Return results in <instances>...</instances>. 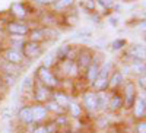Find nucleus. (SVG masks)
I'll return each instance as SVG.
<instances>
[{
  "instance_id": "1a4fd4ad",
  "label": "nucleus",
  "mask_w": 146,
  "mask_h": 133,
  "mask_svg": "<svg viewBox=\"0 0 146 133\" xmlns=\"http://www.w3.org/2000/svg\"><path fill=\"white\" fill-rule=\"evenodd\" d=\"M3 57H5V60H6L7 63L15 65V66H19L21 63H23V60H25L22 51L13 50V48H7V50L3 53Z\"/></svg>"
},
{
  "instance_id": "393cba45",
  "label": "nucleus",
  "mask_w": 146,
  "mask_h": 133,
  "mask_svg": "<svg viewBox=\"0 0 146 133\" xmlns=\"http://www.w3.org/2000/svg\"><path fill=\"white\" fill-rule=\"evenodd\" d=\"M126 45H127V41L124 38H118V40H114L110 47H111L113 51H120V50H123Z\"/></svg>"
},
{
  "instance_id": "dca6fc26",
  "label": "nucleus",
  "mask_w": 146,
  "mask_h": 133,
  "mask_svg": "<svg viewBox=\"0 0 146 133\" xmlns=\"http://www.w3.org/2000/svg\"><path fill=\"white\" fill-rule=\"evenodd\" d=\"M100 73V63L96 62V60H92V63L88 66V69L85 70V76H86V80L91 83H94V80L96 79V76H98Z\"/></svg>"
},
{
  "instance_id": "5701e85b",
  "label": "nucleus",
  "mask_w": 146,
  "mask_h": 133,
  "mask_svg": "<svg viewBox=\"0 0 146 133\" xmlns=\"http://www.w3.org/2000/svg\"><path fill=\"white\" fill-rule=\"evenodd\" d=\"M56 63H57V60H56V54H54V53H48V54L44 57L42 65H41V66H44V67H47V69H51V66H53V65H56Z\"/></svg>"
},
{
  "instance_id": "ddd939ff",
  "label": "nucleus",
  "mask_w": 146,
  "mask_h": 133,
  "mask_svg": "<svg viewBox=\"0 0 146 133\" xmlns=\"http://www.w3.org/2000/svg\"><path fill=\"white\" fill-rule=\"evenodd\" d=\"M123 107H124L123 96L118 95V94H111V95H110V98H108V105H107V110H108V111L115 113V111H120Z\"/></svg>"
},
{
  "instance_id": "412c9836",
  "label": "nucleus",
  "mask_w": 146,
  "mask_h": 133,
  "mask_svg": "<svg viewBox=\"0 0 146 133\" xmlns=\"http://www.w3.org/2000/svg\"><path fill=\"white\" fill-rule=\"evenodd\" d=\"M67 110H69L70 116H72V117H75V118L80 117V114H82V108H80V105L76 104V102H72V101H70L69 105H67Z\"/></svg>"
},
{
  "instance_id": "9d476101",
  "label": "nucleus",
  "mask_w": 146,
  "mask_h": 133,
  "mask_svg": "<svg viewBox=\"0 0 146 133\" xmlns=\"http://www.w3.org/2000/svg\"><path fill=\"white\" fill-rule=\"evenodd\" d=\"M7 31L13 35V37H23V35L29 34L28 25L23 22H10L7 25Z\"/></svg>"
},
{
  "instance_id": "6ab92c4d",
  "label": "nucleus",
  "mask_w": 146,
  "mask_h": 133,
  "mask_svg": "<svg viewBox=\"0 0 146 133\" xmlns=\"http://www.w3.org/2000/svg\"><path fill=\"white\" fill-rule=\"evenodd\" d=\"M51 100L56 101L60 107L66 108V110H67V105H69V102H70V98H69L64 92H54L53 96H51Z\"/></svg>"
},
{
  "instance_id": "aec40b11",
  "label": "nucleus",
  "mask_w": 146,
  "mask_h": 133,
  "mask_svg": "<svg viewBox=\"0 0 146 133\" xmlns=\"http://www.w3.org/2000/svg\"><path fill=\"white\" fill-rule=\"evenodd\" d=\"M10 10H12V13H13L16 18H25L28 15L27 7L23 6L22 3H13L10 6Z\"/></svg>"
},
{
  "instance_id": "423d86ee",
  "label": "nucleus",
  "mask_w": 146,
  "mask_h": 133,
  "mask_svg": "<svg viewBox=\"0 0 146 133\" xmlns=\"http://www.w3.org/2000/svg\"><path fill=\"white\" fill-rule=\"evenodd\" d=\"M133 110V116H135L136 120H143L146 116V98L145 95H137L135 102L131 105Z\"/></svg>"
},
{
  "instance_id": "4be33fe9",
  "label": "nucleus",
  "mask_w": 146,
  "mask_h": 133,
  "mask_svg": "<svg viewBox=\"0 0 146 133\" xmlns=\"http://www.w3.org/2000/svg\"><path fill=\"white\" fill-rule=\"evenodd\" d=\"M29 41H34V43H40L41 41H45V37H44V31L42 29H35L31 32L29 35Z\"/></svg>"
},
{
  "instance_id": "473e14b6",
  "label": "nucleus",
  "mask_w": 146,
  "mask_h": 133,
  "mask_svg": "<svg viewBox=\"0 0 146 133\" xmlns=\"http://www.w3.org/2000/svg\"><path fill=\"white\" fill-rule=\"evenodd\" d=\"M130 2H133V0H130Z\"/></svg>"
},
{
  "instance_id": "c85d7f7f",
  "label": "nucleus",
  "mask_w": 146,
  "mask_h": 133,
  "mask_svg": "<svg viewBox=\"0 0 146 133\" xmlns=\"http://www.w3.org/2000/svg\"><path fill=\"white\" fill-rule=\"evenodd\" d=\"M137 85L142 88V91L145 92V89H146V76H145V73H142V75H139V79H137Z\"/></svg>"
},
{
  "instance_id": "0eeeda50",
  "label": "nucleus",
  "mask_w": 146,
  "mask_h": 133,
  "mask_svg": "<svg viewBox=\"0 0 146 133\" xmlns=\"http://www.w3.org/2000/svg\"><path fill=\"white\" fill-rule=\"evenodd\" d=\"M126 56L133 62H145V45L143 44H131L127 47Z\"/></svg>"
},
{
  "instance_id": "bb28decb",
  "label": "nucleus",
  "mask_w": 146,
  "mask_h": 133,
  "mask_svg": "<svg viewBox=\"0 0 146 133\" xmlns=\"http://www.w3.org/2000/svg\"><path fill=\"white\" fill-rule=\"evenodd\" d=\"M3 69H5L6 73L12 75V73H16L18 66H15V65H10V63H7V62H6V65H3Z\"/></svg>"
},
{
  "instance_id": "f03ea898",
  "label": "nucleus",
  "mask_w": 146,
  "mask_h": 133,
  "mask_svg": "<svg viewBox=\"0 0 146 133\" xmlns=\"http://www.w3.org/2000/svg\"><path fill=\"white\" fill-rule=\"evenodd\" d=\"M35 76H36V80H38L41 85H44L45 88H48V89H56L58 86V79L51 72V69L40 66L38 69H36V72H35Z\"/></svg>"
},
{
  "instance_id": "c756f323",
  "label": "nucleus",
  "mask_w": 146,
  "mask_h": 133,
  "mask_svg": "<svg viewBox=\"0 0 146 133\" xmlns=\"http://www.w3.org/2000/svg\"><path fill=\"white\" fill-rule=\"evenodd\" d=\"M32 133H48V132H47V127H45V126H40V127L34 129Z\"/></svg>"
},
{
  "instance_id": "cd10ccee",
  "label": "nucleus",
  "mask_w": 146,
  "mask_h": 133,
  "mask_svg": "<svg viewBox=\"0 0 146 133\" xmlns=\"http://www.w3.org/2000/svg\"><path fill=\"white\" fill-rule=\"evenodd\" d=\"M136 133H146V122H145V118L137 122V124H136Z\"/></svg>"
},
{
  "instance_id": "6e6552de",
  "label": "nucleus",
  "mask_w": 146,
  "mask_h": 133,
  "mask_svg": "<svg viewBox=\"0 0 146 133\" xmlns=\"http://www.w3.org/2000/svg\"><path fill=\"white\" fill-rule=\"evenodd\" d=\"M121 96H123L124 107H126V108H131L133 102H135L136 96H137L135 83H133V82H126V83H124V94L121 95Z\"/></svg>"
},
{
  "instance_id": "2eb2a0df",
  "label": "nucleus",
  "mask_w": 146,
  "mask_h": 133,
  "mask_svg": "<svg viewBox=\"0 0 146 133\" xmlns=\"http://www.w3.org/2000/svg\"><path fill=\"white\" fill-rule=\"evenodd\" d=\"M18 118L19 122L23 124H32L34 123V118H32V108L29 105H23L19 108L18 111Z\"/></svg>"
},
{
  "instance_id": "f257e3e1",
  "label": "nucleus",
  "mask_w": 146,
  "mask_h": 133,
  "mask_svg": "<svg viewBox=\"0 0 146 133\" xmlns=\"http://www.w3.org/2000/svg\"><path fill=\"white\" fill-rule=\"evenodd\" d=\"M111 72H113V63L111 62H105L102 66H100V73L92 83V88H94L95 92H102V91L108 89V78H110Z\"/></svg>"
},
{
  "instance_id": "7c9ffc66",
  "label": "nucleus",
  "mask_w": 146,
  "mask_h": 133,
  "mask_svg": "<svg viewBox=\"0 0 146 133\" xmlns=\"http://www.w3.org/2000/svg\"><path fill=\"white\" fill-rule=\"evenodd\" d=\"M36 3H40V5H53L56 0H35Z\"/></svg>"
},
{
  "instance_id": "20e7f679",
  "label": "nucleus",
  "mask_w": 146,
  "mask_h": 133,
  "mask_svg": "<svg viewBox=\"0 0 146 133\" xmlns=\"http://www.w3.org/2000/svg\"><path fill=\"white\" fill-rule=\"evenodd\" d=\"M21 51L25 59H35L42 53V47L40 43H34V41H23V45L21 48Z\"/></svg>"
},
{
  "instance_id": "f3484780",
  "label": "nucleus",
  "mask_w": 146,
  "mask_h": 133,
  "mask_svg": "<svg viewBox=\"0 0 146 133\" xmlns=\"http://www.w3.org/2000/svg\"><path fill=\"white\" fill-rule=\"evenodd\" d=\"M108 98H110V95L107 94V91L96 92V104H98V110H96V111H104V110H107Z\"/></svg>"
},
{
  "instance_id": "a211bd4d",
  "label": "nucleus",
  "mask_w": 146,
  "mask_h": 133,
  "mask_svg": "<svg viewBox=\"0 0 146 133\" xmlns=\"http://www.w3.org/2000/svg\"><path fill=\"white\" fill-rule=\"evenodd\" d=\"M45 108H47V111L48 113H56V114H64L66 113V108H63V107H60L56 101H53L51 98L50 100H48V101H45L44 104H42Z\"/></svg>"
},
{
  "instance_id": "f8f14e48",
  "label": "nucleus",
  "mask_w": 146,
  "mask_h": 133,
  "mask_svg": "<svg viewBox=\"0 0 146 133\" xmlns=\"http://www.w3.org/2000/svg\"><path fill=\"white\" fill-rule=\"evenodd\" d=\"M124 83V76L120 70H113L108 78V89L115 91Z\"/></svg>"
},
{
  "instance_id": "39448f33",
  "label": "nucleus",
  "mask_w": 146,
  "mask_h": 133,
  "mask_svg": "<svg viewBox=\"0 0 146 133\" xmlns=\"http://www.w3.org/2000/svg\"><path fill=\"white\" fill-rule=\"evenodd\" d=\"M32 96L34 100L38 102V104H44L45 101L50 100V89L45 88L44 85H41L40 82H34V86H32Z\"/></svg>"
},
{
  "instance_id": "2f4dec72",
  "label": "nucleus",
  "mask_w": 146,
  "mask_h": 133,
  "mask_svg": "<svg viewBox=\"0 0 146 133\" xmlns=\"http://www.w3.org/2000/svg\"><path fill=\"white\" fill-rule=\"evenodd\" d=\"M108 22L111 23L113 27H115L117 23H118V18H115V16H111V18H108Z\"/></svg>"
},
{
  "instance_id": "a878e982",
  "label": "nucleus",
  "mask_w": 146,
  "mask_h": 133,
  "mask_svg": "<svg viewBox=\"0 0 146 133\" xmlns=\"http://www.w3.org/2000/svg\"><path fill=\"white\" fill-rule=\"evenodd\" d=\"M32 86H34V82H32V78L31 76H27L25 79H23V82H22V89H32Z\"/></svg>"
},
{
  "instance_id": "4468645a",
  "label": "nucleus",
  "mask_w": 146,
  "mask_h": 133,
  "mask_svg": "<svg viewBox=\"0 0 146 133\" xmlns=\"http://www.w3.org/2000/svg\"><path fill=\"white\" fill-rule=\"evenodd\" d=\"M32 118L35 123H41L44 120H47V116H48V111L47 108L42 105V104H36V105H32Z\"/></svg>"
},
{
  "instance_id": "9b49d317",
  "label": "nucleus",
  "mask_w": 146,
  "mask_h": 133,
  "mask_svg": "<svg viewBox=\"0 0 146 133\" xmlns=\"http://www.w3.org/2000/svg\"><path fill=\"white\" fill-rule=\"evenodd\" d=\"M83 105L88 111H96L98 110V104H96V92L95 91H86L82 96Z\"/></svg>"
},
{
  "instance_id": "b1692460",
  "label": "nucleus",
  "mask_w": 146,
  "mask_h": 133,
  "mask_svg": "<svg viewBox=\"0 0 146 133\" xmlns=\"http://www.w3.org/2000/svg\"><path fill=\"white\" fill-rule=\"evenodd\" d=\"M73 5V0H56L53 3V7L54 10H63L66 7H70Z\"/></svg>"
},
{
  "instance_id": "7ed1b4c3",
  "label": "nucleus",
  "mask_w": 146,
  "mask_h": 133,
  "mask_svg": "<svg viewBox=\"0 0 146 133\" xmlns=\"http://www.w3.org/2000/svg\"><path fill=\"white\" fill-rule=\"evenodd\" d=\"M92 60H94V53L91 50H88V48H82L75 59V63L78 66L79 73H85V70L92 63Z\"/></svg>"
}]
</instances>
